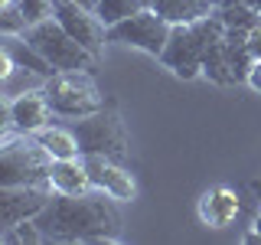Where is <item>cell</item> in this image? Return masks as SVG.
Here are the masks:
<instances>
[{
  "label": "cell",
  "instance_id": "cell-1",
  "mask_svg": "<svg viewBox=\"0 0 261 245\" xmlns=\"http://www.w3.org/2000/svg\"><path fill=\"white\" fill-rule=\"evenodd\" d=\"M46 242H121V212L114 196L88 190L79 196L53 193L36 216Z\"/></svg>",
  "mask_w": 261,
  "mask_h": 245
},
{
  "label": "cell",
  "instance_id": "cell-2",
  "mask_svg": "<svg viewBox=\"0 0 261 245\" xmlns=\"http://www.w3.org/2000/svg\"><path fill=\"white\" fill-rule=\"evenodd\" d=\"M53 154L33 134H23L16 128H7L0 137V186L20 183H43L49 186Z\"/></svg>",
  "mask_w": 261,
  "mask_h": 245
},
{
  "label": "cell",
  "instance_id": "cell-3",
  "mask_svg": "<svg viewBox=\"0 0 261 245\" xmlns=\"http://www.w3.org/2000/svg\"><path fill=\"white\" fill-rule=\"evenodd\" d=\"M219 27H222V20H219L216 10L209 16H202V20H196V23H176L170 39H167V46H163V53H160V65L170 69L176 79H186V82L199 79L206 43Z\"/></svg>",
  "mask_w": 261,
  "mask_h": 245
},
{
  "label": "cell",
  "instance_id": "cell-4",
  "mask_svg": "<svg viewBox=\"0 0 261 245\" xmlns=\"http://www.w3.org/2000/svg\"><path fill=\"white\" fill-rule=\"evenodd\" d=\"M65 125L79 137L82 157H111V160H121V163L127 160V131H124L118 105L111 98L105 102V108L85 114V118L65 121Z\"/></svg>",
  "mask_w": 261,
  "mask_h": 245
},
{
  "label": "cell",
  "instance_id": "cell-5",
  "mask_svg": "<svg viewBox=\"0 0 261 245\" xmlns=\"http://www.w3.org/2000/svg\"><path fill=\"white\" fill-rule=\"evenodd\" d=\"M46 98L53 105L56 118L62 121H75L85 118L98 108H105L108 98L101 95L98 82L92 76V69H72V72H56L53 79H46Z\"/></svg>",
  "mask_w": 261,
  "mask_h": 245
},
{
  "label": "cell",
  "instance_id": "cell-6",
  "mask_svg": "<svg viewBox=\"0 0 261 245\" xmlns=\"http://www.w3.org/2000/svg\"><path fill=\"white\" fill-rule=\"evenodd\" d=\"M23 36H27L30 43L46 56L49 65H53L56 72L95 69V62H98L95 56L79 43V39H72L69 33H65V27L56 20V16H49V20H43V23H33V27L23 33Z\"/></svg>",
  "mask_w": 261,
  "mask_h": 245
},
{
  "label": "cell",
  "instance_id": "cell-7",
  "mask_svg": "<svg viewBox=\"0 0 261 245\" xmlns=\"http://www.w3.org/2000/svg\"><path fill=\"white\" fill-rule=\"evenodd\" d=\"M170 33H173V23H167L153 7H144V10H137L134 16H127V20L108 27V43H121V46H130V49H141V53L157 56V59H160Z\"/></svg>",
  "mask_w": 261,
  "mask_h": 245
},
{
  "label": "cell",
  "instance_id": "cell-8",
  "mask_svg": "<svg viewBox=\"0 0 261 245\" xmlns=\"http://www.w3.org/2000/svg\"><path fill=\"white\" fill-rule=\"evenodd\" d=\"M53 16L65 27L72 39H79L95 59L105 56V46H108V27L98 20V13L92 7L79 4V0H53Z\"/></svg>",
  "mask_w": 261,
  "mask_h": 245
},
{
  "label": "cell",
  "instance_id": "cell-9",
  "mask_svg": "<svg viewBox=\"0 0 261 245\" xmlns=\"http://www.w3.org/2000/svg\"><path fill=\"white\" fill-rule=\"evenodd\" d=\"M49 200H53V186H43V183L0 186V232L13 229L23 219H36Z\"/></svg>",
  "mask_w": 261,
  "mask_h": 245
},
{
  "label": "cell",
  "instance_id": "cell-10",
  "mask_svg": "<svg viewBox=\"0 0 261 245\" xmlns=\"http://www.w3.org/2000/svg\"><path fill=\"white\" fill-rule=\"evenodd\" d=\"M56 111L46 98V88H33V92H23L16 98H4V131L16 128L23 134H36L39 128L53 125Z\"/></svg>",
  "mask_w": 261,
  "mask_h": 245
},
{
  "label": "cell",
  "instance_id": "cell-11",
  "mask_svg": "<svg viewBox=\"0 0 261 245\" xmlns=\"http://www.w3.org/2000/svg\"><path fill=\"white\" fill-rule=\"evenodd\" d=\"M85 170H88V177H92V186H95V190L114 196L118 203H130L137 196L134 174H130L121 160H111V157H85Z\"/></svg>",
  "mask_w": 261,
  "mask_h": 245
},
{
  "label": "cell",
  "instance_id": "cell-12",
  "mask_svg": "<svg viewBox=\"0 0 261 245\" xmlns=\"http://www.w3.org/2000/svg\"><path fill=\"white\" fill-rule=\"evenodd\" d=\"M239 209H242V203L235 196V190H228V186H212V190H206L199 196V206H196L202 226H209V229H222L228 223H235Z\"/></svg>",
  "mask_w": 261,
  "mask_h": 245
},
{
  "label": "cell",
  "instance_id": "cell-13",
  "mask_svg": "<svg viewBox=\"0 0 261 245\" xmlns=\"http://www.w3.org/2000/svg\"><path fill=\"white\" fill-rule=\"evenodd\" d=\"M49 186H53V193H69V196H79V193L95 190V186H92V177H88V170H85V157L53 160V170H49Z\"/></svg>",
  "mask_w": 261,
  "mask_h": 245
},
{
  "label": "cell",
  "instance_id": "cell-14",
  "mask_svg": "<svg viewBox=\"0 0 261 245\" xmlns=\"http://www.w3.org/2000/svg\"><path fill=\"white\" fill-rule=\"evenodd\" d=\"M0 49H4V53H10V59L16 62V69H30V72H36V76H43V79H53V76H56V69L49 65V59L30 43L27 36L4 33V39H0Z\"/></svg>",
  "mask_w": 261,
  "mask_h": 245
},
{
  "label": "cell",
  "instance_id": "cell-15",
  "mask_svg": "<svg viewBox=\"0 0 261 245\" xmlns=\"http://www.w3.org/2000/svg\"><path fill=\"white\" fill-rule=\"evenodd\" d=\"M202 76L216 85H235V76H232V65H228V56H225V23L219 27L216 33L209 36L206 43V56H202Z\"/></svg>",
  "mask_w": 261,
  "mask_h": 245
},
{
  "label": "cell",
  "instance_id": "cell-16",
  "mask_svg": "<svg viewBox=\"0 0 261 245\" xmlns=\"http://www.w3.org/2000/svg\"><path fill=\"white\" fill-rule=\"evenodd\" d=\"M39 144L46 147L49 154H53V160H69V157H82V147H79V137L72 134L69 125H46L39 128L36 134Z\"/></svg>",
  "mask_w": 261,
  "mask_h": 245
},
{
  "label": "cell",
  "instance_id": "cell-17",
  "mask_svg": "<svg viewBox=\"0 0 261 245\" xmlns=\"http://www.w3.org/2000/svg\"><path fill=\"white\" fill-rule=\"evenodd\" d=\"M137 10H144L137 0H98L95 4V13H98V20H101L105 27H114V23L134 16Z\"/></svg>",
  "mask_w": 261,
  "mask_h": 245
},
{
  "label": "cell",
  "instance_id": "cell-18",
  "mask_svg": "<svg viewBox=\"0 0 261 245\" xmlns=\"http://www.w3.org/2000/svg\"><path fill=\"white\" fill-rule=\"evenodd\" d=\"M219 13V20L225 23V27H232V30H255L258 23H261V13H258V7L251 4H239V7H225V10H216Z\"/></svg>",
  "mask_w": 261,
  "mask_h": 245
},
{
  "label": "cell",
  "instance_id": "cell-19",
  "mask_svg": "<svg viewBox=\"0 0 261 245\" xmlns=\"http://www.w3.org/2000/svg\"><path fill=\"white\" fill-rule=\"evenodd\" d=\"M0 242H7V245H39V242H46V235H43V229L36 226V219H23V223H16L13 229L0 232Z\"/></svg>",
  "mask_w": 261,
  "mask_h": 245
},
{
  "label": "cell",
  "instance_id": "cell-20",
  "mask_svg": "<svg viewBox=\"0 0 261 245\" xmlns=\"http://www.w3.org/2000/svg\"><path fill=\"white\" fill-rule=\"evenodd\" d=\"M27 30H30V20H27V13H23L20 0H10V4L0 7V33H16V36H23Z\"/></svg>",
  "mask_w": 261,
  "mask_h": 245
},
{
  "label": "cell",
  "instance_id": "cell-21",
  "mask_svg": "<svg viewBox=\"0 0 261 245\" xmlns=\"http://www.w3.org/2000/svg\"><path fill=\"white\" fill-rule=\"evenodd\" d=\"M20 7H23V13H27L30 27L53 16V0H20Z\"/></svg>",
  "mask_w": 261,
  "mask_h": 245
},
{
  "label": "cell",
  "instance_id": "cell-22",
  "mask_svg": "<svg viewBox=\"0 0 261 245\" xmlns=\"http://www.w3.org/2000/svg\"><path fill=\"white\" fill-rule=\"evenodd\" d=\"M245 85L255 88V92H261V59H255V65L248 69V79H245Z\"/></svg>",
  "mask_w": 261,
  "mask_h": 245
},
{
  "label": "cell",
  "instance_id": "cell-23",
  "mask_svg": "<svg viewBox=\"0 0 261 245\" xmlns=\"http://www.w3.org/2000/svg\"><path fill=\"white\" fill-rule=\"evenodd\" d=\"M248 46H251V56L261 59V23H258L255 30H248Z\"/></svg>",
  "mask_w": 261,
  "mask_h": 245
},
{
  "label": "cell",
  "instance_id": "cell-24",
  "mask_svg": "<svg viewBox=\"0 0 261 245\" xmlns=\"http://www.w3.org/2000/svg\"><path fill=\"white\" fill-rule=\"evenodd\" d=\"M245 242H261V212L251 219V229L245 232Z\"/></svg>",
  "mask_w": 261,
  "mask_h": 245
},
{
  "label": "cell",
  "instance_id": "cell-25",
  "mask_svg": "<svg viewBox=\"0 0 261 245\" xmlns=\"http://www.w3.org/2000/svg\"><path fill=\"white\" fill-rule=\"evenodd\" d=\"M216 10H225V7H239V4H248V0H212Z\"/></svg>",
  "mask_w": 261,
  "mask_h": 245
},
{
  "label": "cell",
  "instance_id": "cell-26",
  "mask_svg": "<svg viewBox=\"0 0 261 245\" xmlns=\"http://www.w3.org/2000/svg\"><path fill=\"white\" fill-rule=\"evenodd\" d=\"M248 186H251V193H255V196H258V203H261V180H251Z\"/></svg>",
  "mask_w": 261,
  "mask_h": 245
},
{
  "label": "cell",
  "instance_id": "cell-27",
  "mask_svg": "<svg viewBox=\"0 0 261 245\" xmlns=\"http://www.w3.org/2000/svg\"><path fill=\"white\" fill-rule=\"evenodd\" d=\"M79 4H85V7H92V10H95V4H98V0H79Z\"/></svg>",
  "mask_w": 261,
  "mask_h": 245
},
{
  "label": "cell",
  "instance_id": "cell-28",
  "mask_svg": "<svg viewBox=\"0 0 261 245\" xmlns=\"http://www.w3.org/2000/svg\"><path fill=\"white\" fill-rule=\"evenodd\" d=\"M137 4H141V7H153V0H137Z\"/></svg>",
  "mask_w": 261,
  "mask_h": 245
},
{
  "label": "cell",
  "instance_id": "cell-29",
  "mask_svg": "<svg viewBox=\"0 0 261 245\" xmlns=\"http://www.w3.org/2000/svg\"><path fill=\"white\" fill-rule=\"evenodd\" d=\"M251 4H255V7H258V13H261V0H251Z\"/></svg>",
  "mask_w": 261,
  "mask_h": 245
}]
</instances>
